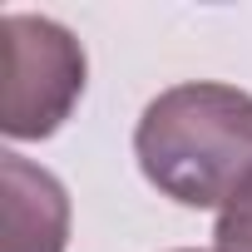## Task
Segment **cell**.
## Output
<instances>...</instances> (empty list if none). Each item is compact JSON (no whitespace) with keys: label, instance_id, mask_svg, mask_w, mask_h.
<instances>
[{"label":"cell","instance_id":"1","mask_svg":"<svg viewBox=\"0 0 252 252\" xmlns=\"http://www.w3.org/2000/svg\"><path fill=\"white\" fill-rule=\"evenodd\" d=\"M144 178L183 208H218L252 178V94L232 84H173L134 129Z\"/></svg>","mask_w":252,"mask_h":252},{"label":"cell","instance_id":"2","mask_svg":"<svg viewBox=\"0 0 252 252\" xmlns=\"http://www.w3.org/2000/svg\"><path fill=\"white\" fill-rule=\"evenodd\" d=\"M0 129L10 139H45L84 94L79 40L45 15H0Z\"/></svg>","mask_w":252,"mask_h":252},{"label":"cell","instance_id":"3","mask_svg":"<svg viewBox=\"0 0 252 252\" xmlns=\"http://www.w3.org/2000/svg\"><path fill=\"white\" fill-rule=\"evenodd\" d=\"M69 198L55 173L20 154L0 158V252H64Z\"/></svg>","mask_w":252,"mask_h":252},{"label":"cell","instance_id":"4","mask_svg":"<svg viewBox=\"0 0 252 252\" xmlns=\"http://www.w3.org/2000/svg\"><path fill=\"white\" fill-rule=\"evenodd\" d=\"M213 237H218V252H252V178L222 203Z\"/></svg>","mask_w":252,"mask_h":252}]
</instances>
